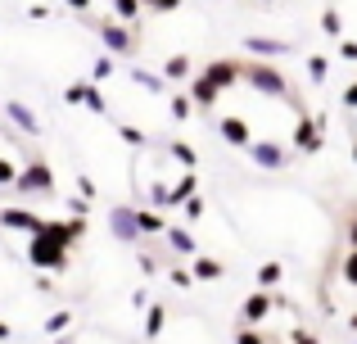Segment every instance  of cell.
I'll use <instances>...</instances> for the list:
<instances>
[{
	"label": "cell",
	"instance_id": "cell-1",
	"mask_svg": "<svg viewBox=\"0 0 357 344\" xmlns=\"http://www.w3.org/2000/svg\"><path fill=\"white\" fill-rule=\"evenodd\" d=\"M244 154H249V159L258 163V168H267V172H280V168L289 163V150L276 141V136H262V141L253 136V141L244 145Z\"/></svg>",
	"mask_w": 357,
	"mask_h": 344
},
{
	"label": "cell",
	"instance_id": "cell-2",
	"mask_svg": "<svg viewBox=\"0 0 357 344\" xmlns=\"http://www.w3.org/2000/svg\"><path fill=\"white\" fill-rule=\"evenodd\" d=\"M96 32H100V41H105L109 50H118V54L136 50V32H127V23H118V18H100Z\"/></svg>",
	"mask_w": 357,
	"mask_h": 344
},
{
	"label": "cell",
	"instance_id": "cell-3",
	"mask_svg": "<svg viewBox=\"0 0 357 344\" xmlns=\"http://www.w3.org/2000/svg\"><path fill=\"white\" fill-rule=\"evenodd\" d=\"M18 190H27V195H50L54 190V172L45 168V163H23V172H18Z\"/></svg>",
	"mask_w": 357,
	"mask_h": 344
},
{
	"label": "cell",
	"instance_id": "cell-4",
	"mask_svg": "<svg viewBox=\"0 0 357 344\" xmlns=\"http://www.w3.org/2000/svg\"><path fill=\"white\" fill-rule=\"evenodd\" d=\"M271 308H276V299H271V290H258V294H249V299L240 304V327H262Z\"/></svg>",
	"mask_w": 357,
	"mask_h": 344
},
{
	"label": "cell",
	"instance_id": "cell-5",
	"mask_svg": "<svg viewBox=\"0 0 357 344\" xmlns=\"http://www.w3.org/2000/svg\"><path fill=\"white\" fill-rule=\"evenodd\" d=\"M294 150H298V154H312V150H321V118L303 114V118L294 123Z\"/></svg>",
	"mask_w": 357,
	"mask_h": 344
},
{
	"label": "cell",
	"instance_id": "cell-6",
	"mask_svg": "<svg viewBox=\"0 0 357 344\" xmlns=\"http://www.w3.org/2000/svg\"><path fill=\"white\" fill-rule=\"evenodd\" d=\"M0 227L36 236V231H45V218H41V213H32V209H5V213H0Z\"/></svg>",
	"mask_w": 357,
	"mask_h": 344
},
{
	"label": "cell",
	"instance_id": "cell-7",
	"mask_svg": "<svg viewBox=\"0 0 357 344\" xmlns=\"http://www.w3.org/2000/svg\"><path fill=\"white\" fill-rule=\"evenodd\" d=\"M218 132L227 136V145H240V150L253 141V123H249V118H240V114H227V118H218Z\"/></svg>",
	"mask_w": 357,
	"mask_h": 344
},
{
	"label": "cell",
	"instance_id": "cell-8",
	"mask_svg": "<svg viewBox=\"0 0 357 344\" xmlns=\"http://www.w3.org/2000/svg\"><path fill=\"white\" fill-rule=\"evenodd\" d=\"M244 50H253V54H285L289 45L285 41H271V36H244Z\"/></svg>",
	"mask_w": 357,
	"mask_h": 344
},
{
	"label": "cell",
	"instance_id": "cell-9",
	"mask_svg": "<svg viewBox=\"0 0 357 344\" xmlns=\"http://www.w3.org/2000/svg\"><path fill=\"white\" fill-rule=\"evenodd\" d=\"M114 231L122 240H136L140 236V227H136V213H127V209H114Z\"/></svg>",
	"mask_w": 357,
	"mask_h": 344
},
{
	"label": "cell",
	"instance_id": "cell-10",
	"mask_svg": "<svg viewBox=\"0 0 357 344\" xmlns=\"http://www.w3.org/2000/svg\"><path fill=\"white\" fill-rule=\"evenodd\" d=\"M167 245H172L176 254H195V240H190V231H181V227H167Z\"/></svg>",
	"mask_w": 357,
	"mask_h": 344
},
{
	"label": "cell",
	"instance_id": "cell-11",
	"mask_svg": "<svg viewBox=\"0 0 357 344\" xmlns=\"http://www.w3.org/2000/svg\"><path fill=\"white\" fill-rule=\"evenodd\" d=\"M218 96H222V91H218V87H213V82H208V77H199V82H195V96H190V100H199V105H204V109H208V105H218Z\"/></svg>",
	"mask_w": 357,
	"mask_h": 344
},
{
	"label": "cell",
	"instance_id": "cell-12",
	"mask_svg": "<svg viewBox=\"0 0 357 344\" xmlns=\"http://www.w3.org/2000/svg\"><path fill=\"white\" fill-rule=\"evenodd\" d=\"M18 172H23V163H18L14 154H0V186H14Z\"/></svg>",
	"mask_w": 357,
	"mask_h": 344
},
{
	"label": "cell",
	"instance_id": "cell-13",
	"mask_svg": "<svg viewBox=\"0 0 357 344\" xmlns=\"http://www.w3.org/2000/svg\"><path fill=\"white\" fill-rule=\"evenodd\" d=\"M195 276H199V281H218L222 263H218V258H195Z\"/></svg>",
	"mask_w": 357,
	"mask_h": 344
},
{
	"label": "cell",
	"instance_id": "cell-14",
	"mask_svg": "<svg viewBox=\"0 0 357 344\" xmlns=\"http://www.w3.org/2000/svg\"><path fill=\"white\" fill-rule=\"evenodd\" d=\"M163 327H167V313H163V308H149V317H145V336H149V340H158V336H163Z\"/></svg>",
	"mask_w": 357,
	"mask_h": 344
},
{
	"label": "cell",
	"instance_id": "cell-15",
	"mask_svg": "<svg viewBox=\"0 0 357 344\" xmlns=\"http://www.w3.org/2000/svg\"><path fill=\"white\" fill-rule=\"evenodd\" d=\"M118 23H140V0H114Z\"/></svg>",
	"mask_w": 357,
	"mask_h": 344
},
{
	"label": "cell",
	"instance_id": "cell-16",
	"mask_svg": "<svg viewBox=\"0 0 357 344\" xmlns=\"http://www.w3.org/2000/svg\"><path fill=\"white\" fill-rule=\"evenodd\" d=\"M185 73H190V59H185V54H172V59L163 63V77L172 82V77H185Z\"/></svg>",
	"mask_w": 357,
	"mask_h": 344
},
{
	"label": "cell",
	"instance_id": "cell-17",
	"mask_svg": "<svg viewBox=\"0 0 357 344\" xmlns=\"http://www.w3.org/2000/svg\"><path fill=\"white\" fill-rule=\"evenodd\" d=\"M9 118H14V123H18V127H23V132H36V118H32V114H27V109H23V105H18V100H9Z\"/></svg>",
	"mask_w": 357,
	"mask_h": 344
},
{
	"label": "cell",
	"instance_id": "cell-18",
	"mask_svg": "<svg viewBox=\"0 0 357 344\" xmlns=\"http://www.w3.org/2000/svg\"><path fill=\"white\" fill-rule=\"evenodd\" d=\"M321 32H326V36H344V18H340V9H326V14H321Z\"/></svg>",
	"mask_w": 357,
	"mask_h": 344
},
{
	"label": "cell",
	"instance_id": "cell-19",
	"mask_svg": "<svg viewBox=\"0 0 357 344\" xmlns=\"http://www.w3.org/2000/svg\"><path fill=\"white\" fill-rule=\"evenodd\" d=\"M326 73H331V59H326V54H312V59H307V77L326 82Z\"/></svg>",
	"mask_w": 357,
	"mask_h": 344
},
{
	"label": "cell",
	"instance_id": "cell-20",
	"mask_svg": "<svg viewBox=\"0 0 357 344\" xmlns=\"http://www.w3.org/2000/svg\"><path fill=\"white\" fill-rule=\"evenodd\" d=\"M280 276H285V272H280V263H267V267L258 272V285H262V290H276Z\"/></svg>",
	"mask_w": 357,
	"mask_h": 344
},
{
	"label": "cell",
	"instance_id": "cell-21",
	"mask_svg": "<svg viewBox=\"0 0 357 344\" xmlns=\"http://www.w3.org/2000/svg\"><path fill=\"white\" fill-rule=\"evenodd\" d=\"M344 285L357 290V245H349V258H344Z\"/></svg>",
	"mask_w": 357,
	"mask_h": 344
},
{
	"label": "cell",
	"instance_id": "cell-22",
	"mask_svg": "<svg viewBox=\"0 0 357 344\" xmlns=\"http://www.w3.org/2000/svg\"><path fill=\"white\" fill-rule=\"evenodd\" d=\"M236 344H271V340L262 336L258 327H240V331H236Z\"/></svg>",
	"mask_w": 357,
	"mask_h": 344
},
{
	"label": "cell",
	"instance_id": "cell-23",
	"mask_svg": "<svg viewBox=\"0 0 357 344\" xmlns=\"http://www.w3.org/2000/svg\"><path fill=\"white\" fill-rule=\"evenodd\" d=\"M73 327V313H54L50 322H45V331H50V336H59V331H68Z\"/></svg>",
	"mask_w": 357,
	"mask_h": 344
},
{
	"label": "cell",
	"instance_id": "cell-24",
	"mask_svg": "<svg viewBox=\"0 0 357 344\" xmlns=\"http://www.w3.org/2000/svg\"><path fill=\"white\" fill-rule=\"evenodd\" d=\"M185 218H190V222L204 218V200H199V195H190V200H185Z\"/></svg>",
	"mask_w": 357,
	"mask_h": 344
},
{
	"label": "cell",
	"instance_id": "cell-25",
	"mask_svg": "<svg viewBox=\"0 0 357 344\" xmlns=\"http://www.w3.org/2000/svg\"><path fill=\"white\" fill-rule=\"evenodd\" d=\"M172 118H190V100H185V96L172 100Z\"/></svg>",
	"mask_w": 357,
	"mask_h": 344
},
{
	"label": "cell",
	"instance_id": "cell-26",
	"mask_svg": "<svg viewBox=\"0 0 357 344\" xmlns=\"http://www.w3.org/2000/svg\"><path fill=\"white\" fill-rule=\"evenodd\" d=\"M340 54H344V59H357V41H349V36H344V41H340Z\"/></svg>",
	"mask_w": 357,
	"mask_h": 344
},
{
	"label": "cell",
	"instance_id": "cell-27",
	"mask_svg": "<svg viewBox=\"0 0 357 344\" xmlns=\"http://www.w3.org/2000/svg\"><path fill=\"white\" fill-rule=\"evenodd\" d=\"M344 105H349L353 114H357V82H349V91H344Z\"/></svg>",
	"mask_w": 357,
	"mask_h": 344
},
{
	"label": "cell",
	"instance_id": "cell-28",
	"mask_svg": "<svg viewBox=\"0 0 357 344\" xmlns=\"http://www.w3.org/2000/svg\"><path fill=\"white\" fill-rule=\"evenodd\" d=\"M68 9H91V0H63Z\"/></svg>",
	"mask_w": 357,
	"mask_h": 344
},
{
	"label": "cell",
	"instance_id": "cell-29",
	"mask_svg": "<svg viewBox=\"0 0 357 344\" xmlns=\"http://www.w3.org/2000/svg\"><path fill=\"white\" fill-rule=\"evenodd\" d=\"M9 336H14V331H9V322H0V340H9Z\"/></svg>",
	"mask_w": 357,
	"mask_h": 344
},
{
	"label": "cell",
	"instance_id": "cell-30",
	"mask_svg": "<svg viewBox=\"0 0 357 344\" xmlns=\"http://www.w3.org/2000/svg\"><path fill=\"white\" fill-rule=\"evenodd\" d=\"M353 163H357V141H353Z\"/></svg>",
	"mask_w": 357,
	"mask_h": 344
}]
</instances>
